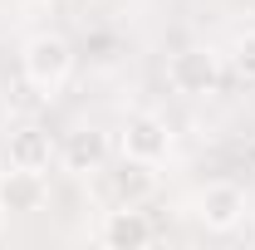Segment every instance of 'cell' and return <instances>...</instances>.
<instances>
[{"mask_svg": "<svg viewBox=\"0 0 255 250\" xmlns=\"http://www.w3.org/2000/svg\"><path fill=\"white\" fill-rule=\"evenodd\" d=\"M20 64H25V79H30L39 94H54L64 79H69V69H74V49H69V39H59V34H34L30 44H25V54H20Z\"/></svg>", "mask_w": 255, "mask_h": 250, "instance_id": "1", "label": "cell"}, {"mask_svg": "<svg viewBox=\"0 0 255 250\" xmlns=\"http://www.w3.org/2000/svg\"><path fill=\"white\" fill-rule=\"evenodd\" d=\"M167 152H172V127L162 123L157 113H132L123 123V157L157 167Z\"/></svg>", "mask_w": 255, "mask_h": 250, "instance_id": "2", "label": "cell"}, {"mask_svg": "<svg viewBox=\"0 0 255 250\" xmlns=\"http://www.w3.org/2000/svg\"><path fill=\"white\" fill-rule=\"evenodd\" d=\"M241 216H246V191L231 187V182H211L196 196V221L206 231H236Z\"/></svg>", "mask_w": 255, "mask_h": 250, "instance_id": "3", "label": "cell"}, {"mask_svg": "<svg viewBox=\"0 0 255 250\" xmlns=\"http://www.w3.org/2000/svg\"><path fill=\"white\" fill-rule=\"evenodd\" d=\"M167 79H172L177 94H211L216 79H221V64H216L211 49H182L167 64Z\"/></svg>", "mask_w": 255, "mask_h": 250, "instance_id": "4", "label": "cell"}, {"mask_svg": "<svg viewBox=\"0 0 255 250\" xmlns=\"http://www.w3.org/2000/svg\"><path fill=\"white\" fill-rule=\"evenodd\" d=\"M59 162L74 172V177H89V172H103L108 167V132L98 127H74L59 147Z\"/></svg>", "mask_w": 255, "mask_h": 250, "instance_id": "5", "label": "cell"}, {"mask_svg": "<svg viewBox=\"0 0 255 250\" xmlns=\"http://www.w3.org/2000/svg\"><path fill=\"white\" fill-rule=\"evenodd\" d=\"M44 196H49V187H44V177L30 172V167H10V172L0 177V206H5L10 216H30V211H39Z\"/></svg>", "mask_w": 255, "mask_h": 250, "instance_id": "6", "label": "cell"}, {"mask_svg": "<svg viewBox=\"0 0 255 250\" xmlns=\"http://www.w3.org/2000/svg\"><path fill=\"white\" fill-rule=\"evenodd\" d=\"M103 246L113 250H142L147 241H152V221L142 216L137 206H113L108 216H103Z\"/></svg>", "mask_w": 255, "mask_h": 250, "instance_id": "7", "label": "cell"}, {"mask_svg": "<svg viewBox=\"0 0 255 250\" xmlns=\"http://www.w3.org/2000/svg\"><path fill=\"white\" fill-rule=\"evenodd\" d=\"M108 196H113V206H142L152 196V167L123 157L118 172H108Z\"/></svg>", "mask_w": 255, "mask_h": 250, "instance_id": "8", "label": "cell"}, {"mask_svg": "<svg viewBox=\"0 0 255 250\" xmlns=\"http://www.w3.org/2000/svg\"><path fill=\"white\" fill-rule=\"evenodd\" d=\"M54 157V142L44 127H15L10 132V167H30V172H44Z\"/></svg>", "mask_w": 255, "mask_h": 250, "instance_id": "9", "label": "cell"}, {"mask_svg": "<svg viewBox=\"0 0 255 250\" xmlns=\"http://www.w3.org/2000/svg\"><path fill=\"white\" fill-rule=\"evenodd\" d=\"M236 74L255 84V34H241L236 39Z\"/></svg>", "mask_w": 255, "mask_h": 250, "instance_id": "10", "label": "cell"}, {"mask_svg": "<svg viewBox=\"0 0 255 250\" xmlns=\"http://www.w3.org/2000/svg\"><path fill=\"white\" fill-rule=\"evenodd\" d=\"M0 221H5V206H0Z\"/></svg>", "mask_w": 255, "mask_h": 250, "instance_id": "11", "label": "cell"}]
</instances>
